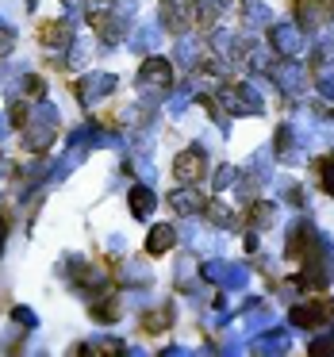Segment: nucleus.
<instances>
[{
  "mask_svg": "<svg viewBox=\"0 0 334 357\" xmlns=\"http://www.w3.org/2000/svg\"><path fill=\"white\" fill-rule=\"evenodd\" d=\"M135 212H138V215L146 212V196H143V188H135Z\"/></svg>",
  "mask_w": 334,
  "mask_h": 357,
  "instance_id": "7ed1b4c3",
  "label": "nucleus"
},
{
  "mask_svg": "<svg viewBox=\"0 0 334 357\" xmlns=\"http://www.w3.org/2000/svg\"><path fill=\"white\" fill-rule=\"evenodd\" d=\"M146 246H150V254L169 250V246H173V227H158V231H154V238L146 242Z\"/></svg>",
  "mask_w": 334,
  "mask_h": 357,
  "instance_id": "f03ea898",
  "label": "nucleus"
},
{
  "mask_svg": "<svg viewBox=\"0 0 334 357\" xmlns=\"http://www.w3.org/2000/svg\"><path fill=\"white\" fill-rule=\"evenodd\" d=\"M200 177H204V161H200V154L196 150L181 154V158H177V181H200Z\"/></svg>",
  "mask_w": 334,
  "mask_h": 357,
  "instance_id": "f257e3e1",
  "label": "nucleus"
}]
</instances>
